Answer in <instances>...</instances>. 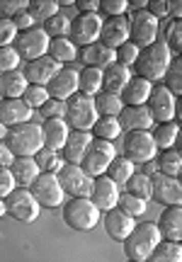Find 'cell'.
Here are the masks:
<instances>
[{"label":"cell","mask_w":182,"mask_h":262,"mask_svg":"<svg viewBox=\"0 0 182 262\" xmlns=\"http://www.w3.org/2000/svg\"><path fill=\"white\" fill-rule=\"evenodd\" d=\"M63 206V221L73 231H90L100 224V209H97L87 196H71Z\"/></svg>","instance_id":"8992f818"},{"label":"cell","mask_w":182,"mask_h":262,"mask_svg":"<svg viewBox=\"0 0 182 262\" xmlns=\"http://www.w3.org/2000/svg\"><path fill=\"white\" fill-rule=\"evenodd\" d=\"M78 93V71L76 68H58L54 78L47 83V95L51 100H58V102H66L71 95Z\"/></svg>","instance_id":"2e32d148"},{"label":"cell","mask_w":182,"mask_h":262,"mask_svg":"<svg viewBox=\"0 0 182 262\" xmlns=\"http://www.w3.org/2000/svg\"><path fill=\"white\" fill-rule=\"evenodd\" d=\"M5 211H8L15 221H19V224H34L39 219L41 206L37 204L34 196L29 194V189L15 187L8 196H5Z\"/></svg>","instance_id":"ba28073f"},{"label":"cell","mask_w":182,"mask_h":262,"mask_svg":"<svg viewBox=\"0 0 182 262\" xmlns=\"http://www.w3.org/2000/svg\"><path fill=\"white\" fill-rule=\"evenodd\" d=\"M100 90H102V71L83 66V71H78V93L95 97Z\"/></svg>","instance_id":"d6a6232c"},{"label":"cell","mask_w":182,"mask_h":262,"mask_svg":"<svg viewBox=\"0 0 182 262\" xmlns=\"http://www.w3.org/2000/svg\"><path fill=\"white\" fill-rule=\"evenodd\" d=\"M39 126H41V143H44V148L61 153V148H63V143L68 139V131H71L68 124L63 119H47Z\"/></svg>","instance_id":"d4e9b609"},{"label":"cell","mask_w":182,"mask_h":262,"mask_svg":"<svg viewBox=\"0 0 182 262\" xmlns=\"http://www.w3.org/2000/svg\"><path fill=\"white\" fill-rule=\"evenodd\" d=\"M8 170H10V175H12V180H15V185H17V187H25V189H27L39 175V165L34 163V158H15Z\"/></svg>","instance_id":"f1b7e54d"},{"label":"cell","mask_w":182,"mask_h":262,"mask_svg":"<svg viewBox=\"0 0 182 262\" xmlns=\"http://www.w3.org/2000/svg\"><path fill=\"white\" fill-rule=\"evenodd\" d=\"M41 114H44V119H63V112H66V104L58 102V100H51L49 97L47 102L39 107Z\"/></svg>","instance_id":"f907efd6"},{"label":"cell","mask_w":182,"mask_h":262,"mask_svg":"<svg viewBox=\"0 0 182 262\" xmlns=\"http://www.w3.org/2000/svg\"><path fill=\"white\" fill-rule=\"evenodd\" d=\"M129 262H139V260H129Z\"/></svg>","instance_id":"e7e4bbea"},{"label":"cell","mask_w":182,"mask_h":262,"mask_svg":"<svg viewBox=\"0 0 182 262\" xmlns=\"http://www.w3.org/2000/svg\"><path fill=\"white\" fill-rule=\"evenodd\" d=\"M78 56H80V61H83L85 68H100V71H105L107 66L115 63V51L102 47L100 41L90 44V47H83L78 51Z\"/></svg>","instance_id":"4316f807"},{"label":"cell","mask_w":182,"mask_h":262,"mask_svg":"<svg viewBox=\"0 0 182 262\" xmlns=\"http://www.w3.org/2000/svg\"><path fill=\"white\" fill-rule=\"evenodd\" d=\"M19 100L27 104L29 110H37V107H41V104L49 100L47 88H44V85H27V90L22 93V97H19Z\"/></svg>","instance_id":"bcb514c9"},{"label":"cell","mask_w":182,"mask_h":262,"mask_svg":"<svg viewBox=\"0 0 182 262\" xmlns=\"http://www.w3.org/2000/svg\"><path fill=\"white\" fill-rule=\"evenodd\" d=\"M58 68H61V66L51 56H39V58H34V61H27L25 68H19V71L27 78L29 85H44V88H47V83L54 78V73H56Z\"/></svg>","instance_id":"d6986e66"},{"label":"cell","mask_w":182,"mask_h":262,"mask_svg":"<svg viewBox=\"0 0 182 262\" xmlns=\"http://www.w3.org/2000/svg\"><path fill=\"white\" fill-rule=\"evenodd\" d=\"M122 141L117 148V156H124L126 160L131 163H151L155 158L158 148L153 146V139H151V131H122L119 134Z\"/></svg>","instance_id":"3957f363"},{"label":"cell","mask_w":182,"mask_h":262,"mask_svg":"<svg viewBox=\"0 0 182 262\" xmlns=\"http://www.w3.org/2000/svg\"><path fill=\"white\" fill-rule=\"evenodd\" d=\"M115 156H117V148L112 141L93 139L78 168L83 170L87 178H100V175L107 172V168H109V163L115 160Z\"/></svg>","instance_id":"52a82bcc"},{"label":"cell","mask_w":182,"mask_h":262,"mask_svg":"<svg viewBox=\"0 0 182 262\" xmlns=\"http://www.w3.org/2000/svg\"><path fill=\"white\" fill-rule=\"evenodd\" d=\"M158 39L165 44V49L170 54H180L182 49V19H170L161 32H158Z\"/></svg>","instance_id":"e575fe53"},{"label":"cell","mask_w":182,"mask_h":262,"mask_svg":"<svg viewBox=\"0 0 182 262\" xmlns=\"http://www.w3.org/2000/svg\"><path fill=\"white\" fill-rule=\"evenodd\" d=\"M182 170V158L180 153L175 148H168L161 153V158H158V172L161 175H168V178H177Z\"/></svg>","instance_id":"ab89813d"},{"label":"cell","mask_w":182,"mask_h":262,"mask_svg":"<svg viewBox=\"0 0 182 262\" xmlns=\"http://www.w3.org/2000/svg\"><path fill=\"white\" fill-rule=\"evenodd\" d=\"M17 37V29L10 17H0V47H12V41Z\"/></svg>","instance_id":"816d5d0a"},{"label":"cell","mask_w":182,"mask_h":262,"mask_svg":"<svg viewBox=\"0 0 182 262\" xmlns=\"http://www.w3.org/2000/svg\"><path fill=\"white\" fill-rule=\"evenodd\" d=\"M161 241H163V238H161V231H158V226H155V224H148V221H144V224H136L134 231L126 235L124 253H126V257H129V260L144 262L146 257L151 255V250H153Z\"/></svg>","instance_id":"277c9868"},{"label":"cell","mask_w":182,"mask_h":262,"mask_svg":"<svg viewBox=\"0 0 182 262\" xmlns=\"http://www.w3.org/2000/svg\"><path fill=\"white\" fill-rule=\"evenodd\" d=\"M27 78L22 75L19 68L3 73L0 75V100H19L22 93L27 90Z\"/></svg>","instance_id":"83f0119b"},{"label":"cell","mask_w":182,"mask_h":262,"mask_svg":"<svg viewBox=\"0 0 182 262\" xmlns=\"http://www.w3.org/2000/svg\"><path fill=\"white\" fill-rule=\"evenodd\" d=\"M105 231L107 235L112 238V241H119V243H124L126 241V235L134 231V226L136 221L131 219V216H126L124 211H119V209H109V211H105Z\"/></svg>","instance_id":"ffe728a7"},{"label":"cell","mask_w":182,"mask_h":262,"mask_svg":"<svg viewBox=\"0 0 182 262\" xmlns=\"http://www.w3.org/2000/svg\"><path fill=\"white\" fill-rule=\"evenodd\" d=\"M97 41L102 47L112 49V51H117L122 44H126L129 41V17L122 15V17L102 19V29H100V39Z\"/></svg>","instance_id":"e0dca14e"},{"label":"cell","mask_w":182,"mask_h":262,"mask_svg":"<svg viewBox=\"0 0 182 262\" xmlns=\"http://www.w3.org/2000/svg\"><path fill=\"white\" fill-rule=\"evenodd\" d=\"M144 262H182V245L170 243V241H161Z\"/></svg>","instance_id":"8d00e7d4"},{"label":"cell","mask_w":182,"mask_h":262,"mask_svg":"<svg viewBox=\"0 0 182 262\" xmlns=\"http://www.w3.org/2000/svg\"><path fill=\"white\" fill-rule=\"evenodd\" d=\"M155 226H158L163 241L180 243L182 241V209L180 206H165L163 214H161V221Z\"/></svg>","instance_id":"603a6c76"},{"label":"cell","mask_w":182,"mask_h":262,"mask_svg":"<svg viewBox=\"0 0 182 262\" xmlns=\"http://www.w3.org/2000/svg\"><path fill=\"white\" fill-rule=\"evenodd\" d=\"M12 49L17 51L19 58L34 61V58H39V56H47L49 37L44 34V29H39V27L25 29V32H17V37L12 41Z\"/></svg>","instance_id":"4fadbf2b"},{"label":"cell","mask_w":182,"mask_h":262,"mask_svg":"<svg viewBox=\"0 0 182 262\" xmlns=\"http://www.w3.org/2000/svg\"><path fill=\"white\" fill-rule=\"evenodd\" d=\"M15 187H17V185H15V180H12V175H10V170L0 168V199H5Z\"/></svg>","instance_id":"9f6ffc18"},{"label":"cell","mask_w":182,"mask_h":262,"mask_svg":"<svg viewBox=\"0 0 182 262\" xmlns=\"http://www.w3.org/2000/svg\"><path fill=\"white\" fill-rule=\"evenodd\" d=\"M87 199L100 209V211H109L117 206V199H119V187H117L107 175H100V178H93V187H90V194Z\"/></svg>","instance_id":"ac0fdd59"},{"label":"cell","mask_w":182,"mask_h":262,"mask_svg":"<svg viewBox=\"0 0 182 262\" xmlns=\"http://www.w3.org/2000/svg\"><path fill=\"white\" fill-rule=\"evenodd\" d=\"M90 141H93L90 131H68V139H66V143H63V148H61L63 163H68V165H80V160L85 156Z\"/></svg>","instance_id":"7402d4cb"},{"label":"cell","mask_w":182,"mask_h":262,"mask_svg":"<svg viewBox=\"0 0 182 262\" xmlns=\"http://www.w3.org/2000/svg\"><path fill=\"white\" fill-rule=\"evenodd\" d=\"M177 134H180V126H177V122L153 124V129H151V139H153V146H155V148L168 150V148H173V146H175Z\"/></svg>","instance_id":"1f68e13d"},{"label":"cell","mask_w":182,"mask_h":262,"mask_svg":"<svg viewBox=\"0 0 182 262\" xmlns=\"http://www.w3.org/2000/svg\"><path fill=\"white\" fill-rule=\"evenodd\" d=\"M168 15H173V19H180V15H182V3H177V0H170V3H168Z\"/></svg>","instance_id":"91938a15"},{"label":"cell","mask_w":182,"mask_h":262,"mask_svg":"<svg viewBox=\"0 0 182 262\" xmlns=\"http://www.w3.org/2000/svg\"><path fill=\"white\" fill-rule=\"evenodd\" d=\"M117 209H119V211H124L126 216L136 219V216H141V214L146 211V202H144V199H139V196L126 194V192H119V199H117Z\"/></svg>","instance_id":"7bdbcfd3"},{"label":"cell","mask_w":182,"mask_h":262,"mask_svg":"<svg viewBox=\"0 0 182 262\" xmlns=\"http://www.w3.org/2000/svg\"><path fill=\"white\" fill-rule=\"evenodd\" d=\"M124 192L126 194H131V196H139V199H144V202H148V199H151V175L134 172L131 178L126 180Z\"/></svg>","instance_id":"74e56055"},{"label":"cell","mask_w":182,"mask_h":262,"mask_svg":"<svg viewBox=\"0 0 182 262\" xmlns=\"http://www.w3.org/2000/svg\"><path fill=\"white\" fill-rule=\"evenodd\" d=\"M151 196H153L158 204L180 206L182 204V185H180V180L155 172L153 178H151Z\"/></svg>","instance_id":"9a60e30c"},{"label":"cell","mask_w":182,"mask_h":262,"mask_svg":"<svg viewBox=\"0 0 182 262\" xmlns=\"http://www.w3.org/2000/svg\"><path fill=\"white\" fill-rule=\"evenodd\" d=\"M68 27H71V19L66 17V15H61V12H56V15H51L49 19H44V34H47L49 39H56V37H68Z\"/></svg>","instance_id":"b9f144b4"},{"label":"cell","mask_w":182,"mask_h":262,"mask_svg":"<svg viewBox=\"0 0 182 262\" xmlns=\"http://www.w3.org/2000/svg\"><path fill=\"white\" fill-rule=\"evenodd\" d=\"M12 160H15V156L8 150L5 143H0V168H10V165H12Z\"/></svg>","instance_id":"680465c9"},{"label":"cell","mask_w":182,"mask_h":262,"mask_svg":"<svg viewBox=\"0 0 182 262\" xmlns=\"http://www.w3.org/2000/svg\"><path fill=\"white\" fill-rule=\"evenodd\" d=\"M66 112H63V122L68 124L71 131H90L97 122V112L93 97H87L83 93L71 95L66 102Z\"/></svg>","instance_id":"5b68a950"},{"label":"cell","mask_w":182,"mask_h":262,"mask_svg":"<svg viewBox=\"0 0 182 262\" xmlns=\"http://www.w3.org/2000/svg\"><path fill=\"white\" fill-rule=\"evenodd\" d=\"M5 214H8V211H5V199H0V219H3Z\"/></svg>","instance_id":"be15d7a7"},{"label":"cell","mask_w":182,"mask_h":262,"mask_svg":"<svg viewBox=\"0 0 182 262\" xmlns=\"http://www.w3.org/2000/svg\"><path fill=\"white\" fill-rule=\"evenodd\" d=\"M105 175L115 182L117 187H124L126 180L134 175V163H131V160H126L124 156H115V160L109 163V168H107Z\"/></svg>","instance_id":"d590c367"},{"label":"cell","mask_w":182,"mask_h":262,"mask_svg":"<svg viewBox=\"0 0 182 262\" xmlns=\"http://www.w3.org/2000/svg\"><path fill=\"white\" fill-rule=\"evenodd\" d=\"M146 12L153 15L158 22L168 17V0H146Z\"/></svg>","instance_id":"f5cc1de1"},{"label":"cell","mask_w":182,"mask_h":262,"mask_svg":"<svg viewBox=\"0 0 182 262\" xmlns=\"http://www.w3.org/2000/svg\"><path fill=\"white\" fill-rule=\"evenodd\" d=\"M129 8H139V10H146V0H134V3H129Z\"/></svg>","instance_id":"94428289"},{"label":"cell","mask_w":182,"mask_h":262,"mask_svg":"<svg viewBox=\"0 0 182 262\" xmlns=\"http://www.w3.org/2000/svg\"><path fill=\"white\" fill-rule=\"evenodd\" d=\"M27 122H32V110L22 100H0V124L10 129Z\"/></svg>","instance_id":"484cf974"},{"label":"cell","mask_w":182,"mask_h":262,"mask_svg":"<svg viewBox=\"0 0 182 262\" xmlns=\"http://www.w3.org/2000/svg\"><path fill=\"white\" fill-rule=\"evenodd\" d=\"M47 56H51L58 66H61V63H71V61H76V58H78V47L68 37L49 39Z\"/></svg>","instance_id":"4dcf8cb0"},{"label":"cell","mask_w":182,"mask_h":262,"mask_svg":"<svg viewBox=\"0 0 182 262\" xmlns=\"http://www.w3.org/2000/svg\"><path fill=\"white\" fill-rule=\"evenodd\" d=\"M93 104H95L97 117H119L122 107H124L122 100H119V95L105 93V90H100V93L93 97Z\"/></svg>","instance_id":"836d02e7"},{"label":"cell","mask_w":182,"mask_h":262,"mask_svg":"<svg viewBox=\"0 0 182 262\" xmlns=\"http://www.w3.org/2000/svg\"><path fill=\"white\" fill-rule=\"evenodd\" d=\"M19 61H22V58L17 56V51L12 47H0V75L19 68Z\"/></svg>","instance_id":"c3c4849f"},{"label":"cell","mask_w":182,"mask_h":262,"mask_svg":"<svg viewBox=\"0 0 182 262\" xmlns=\"http://www.w3.org/2000/svg\"><path fill=\"white\" fill-rule=\"evenodd\" d=\"M10 19H12V25H15V29H17V32H25V29L34 27V17L29 15L27 10H19V12H15Z\"/></svg>","instance_id":"11a10c76"},{"label":"cell","mask_w":182,"mask_h":262,"mask_svg":"<svg viewBox=\"0 0 182 262\" xmlns=\"http://www.w3.org/2000/svg\"><path fill=\"white\" fill-rule=\"evenodd\" d=\"M151 88H153V85L148 83V80L139 78V75H131V78H129V83L122 88L119 100H122L124 107H141V104H146V100H148Z\"/></svg>","instance_id":"cb8c5ba5"},{"label":"cell","mask_w":182,"mask_h":262,"mask_svg":"<svg viewBox=\"0 0 182 262\" xmlns=\"http://www.w3.org/2000/svg\"><path fill=\"white\" fill-rule=\"evenodd\" d=\"M3 143L8 146V150L15 158H34L39 150L44 148V143H41V126L34 122L10 126Z\"/></svg>","instance_id":"7a4b0ae2"},{"label":"cell","mask_w":182,"mask_h":262,"mask_svg":"<svg viewBox=\"0 0 182 262\" xmlns=\"http://www.w3.org/2000/svg\"><path fill=\"white\" fill-rule=\"evenodd\" d=\"M19 10H27V0H0V15L12 17Z\"/></svg>","instance_id":"db71d44e"},{"label":"cell","mask_w":182,"mask_h":262,"mask_svg":"<svg viewBox=\"0 0 182 262\" xmlns=\"http://www.w3.org/2000/svg\"><path fill=\"white\" fill-rule=\"evenodd\" d=\"M29 194L37 199L39 206H49V209H54V206H61L63 204V189L58 185L56 180V172H39L37 180L29 185Z\"/></svg>","instance_id":"30bf717a"},{"label":"cell","mask_w":182,"mask_h":262,"mask_svg":"<svg viewBox=\"0 0 182 262\" xmlns=\"http://www.w3.org/2000/svg\"><path fill=\"white\" fill-rule=\"evenodd\" d=\"M117 122H119L122 131H151L153 129V119H151V114L146 110V104H141V107H122Z\"/></svg>","instance_id":"44dd1931"},{"label":"cell","mask_w":182,"mask_h":262,"mask_svg":"<svg viewBox=\"0 0 182 262\" xmlns=\"http://www.w3.org/2000/svg\"><path fill=\"white\" fill-rule=\"evenodd\" d=\"M173 61V54L165 49V44L158 39L153 44H148V47L139 49V56L134 61V71L139 78H144L148 83L153 85L158 80H163L165 71H168V66Z\"/></svg>","instance_id":"6da1fadb"},{"label":"cell","mask_w":182,"mask_h":262,"mask_svg":"<svg viewBox=\"0 0 182 262\" xmlns=\"http://www.w3.org/2000/svg\"><path fill=\"white\" fill-rule=\"evenodd\" d=\"M27 12L34 19H49L58 12L56 0H27Z\"/></svg>","instance_id":"f6af8a7d"},{"label":"cell","mask_w":182,"mask_h":262,"mask_svg":"<svg viewBox=\"0 0 182 262\" xmlns=\"http://www.w3.org/2000/svg\"><path fill=\"white\" fill-rule=\"evenodd\" d=\"M100 10L107 17H122L129 10V0H100Z\"/></svg>","instance_id":"681fc988"},{"label":"cell","mask_w":182,"mask_h":262,"mask_svg":"<svg viewBox=\"0 0 182 262\" xmlns=\"http://www.w3.org/2000/svg\"><path fill=\"white\" fill-rule=\"evenodd\" d=\"M177 100L173 93H168L163 85H153L151 95L146 100V110L151 114L153 124H165V122H175V114H177Z\"/></svg>","instance_id":"7c38bea8"},{"label":"cell","mask_w":182,"mask_h":262,"mask_svg":"<svg viewBox=\"0 0 182 262\" xmlns=\"http://www.w3.org/2000/svg\"><path fill=\"white\" fill-rule=\"evenodd\" d=\"M163 88L168 93H173L175 97L182 93V61L180 58H173L170 66H168V71L163 75Z\"/></svg>","instance_id":"60d3db41"},{"label":"cell","mask_w":182,"mask_h":262,"mask_svg":"<svg viewBox=\"0 0 182 262\" xmlns=\"http://www.w3.org/2000/svg\"><path fill=\"white\" fill-rule=\"evenodd\" d=\"M5 136H8V126H5V124H0V143L5 141Z\"/></svg>","instance_id":"6125c7cd"},{"label":"cell","mask_w":182,"mask_h":262,"mask_svg":"<svg viewBox=\"0 0 182 262\" xmlns=\"http://www.w3.org/2000/svg\"><path fill=\"white\" fill-rule=\"evenodd\" d=\"M100 29H102V17L93 12V15H76L71 19V27H68V39L76 44L78 49L90 47L100 39Z\"/></svg>","instance_id":"8fae6325"},{"label":"cell","mask_w":182,"mask_h":262,"mask_svg":"<svg viewBox=\"0 0 182 262\" xmlns=\"http://www.w3.org/2000/svg\"><path fill=\"white\" fill-rule=\"evenodd\" d=\"M93 134H95V139H105V141H115L119 139V134H122V126L117 122V117H97L95 126H93Z\"/></svg>","instance_id":"f35d334b"},{"label":"cell","mask_w":182,"mask_h":262,"mask_svg":"<svg viewBox=\"0 0 182 262\" xmlns=\"http://www.w3.org/2000/svg\"><path fill=\"white\" fill-rule=\"evenodd\" d=\"M34 163L39 165V172H58V168L63 165V158L58 156L56 150L41 148L37 156H34Z\"/></svg>","instance_id":"ee69618b"},{"label":"cell","mask_w":182,"mask_h":262,"mask_svg":"<svg viewBox=\"0 0 182 262\" xmlns=\"http://www.w3.org/2000/svg\"><path fill=\"white\" fill-rule=\"evenodd\" d=\"M136 56H139V47H134L131 41H126V44H122V47L115 51V63L131 68L134 61H136Z\"/></svg>","instance_id":"7dc6e473"},{"label":"cell","mask_w":182,"mask_h":262,"mask_svg":"<svg viewBox=\"0 0 182 262\" xmlns=\"http://www.w3.org/2000/svg\"><path fill=\"white\" fill-rule=\"evenodd\" d=\"M73 5L78 8V15H93V12L100 10V3H97V0H76Z\"/></svg>","instance_id":"6f0895ef"},{"label":"cell","mask_w":182,"mask_h":262,"mask_svg":"<svg viewBox=\"0 0 182 262\" xmlns=\"http://www.w3.org/2000/svg\"><path fill=\"white\" fill-rule=\"evenodd\" d=\"M56 180L61 185V189H63V194L68 196H87L90 187H93V178H87L78 165H68V163H63L58 168Z\"/></svg>","instance_id":"5bb4252c"},{"label":"cell","mask_w":182,"mask_h":262,"mask_svg":"<svg viewBox=\"0 0 182 262\" xmlns=\"http://www.w3.org/2000/svg\"><path fill=\"white\" fill-rule=\"evenodd\" d=\"M158 32H161V22L146 10H136L129 19V41L139 49L158 41Z\"/></svg>","instance_id":"9c48e42d"},{"label":"cell","mask_w":182,"mask_h":262,"mask_svg":"<svg viewBox=\"0 0 182 262\" xmlns=\"http://www.w3.org/2000/svg\"><path fill=\"white\" fill-rule=\"evenodd\" d=\"M129 78H131V68L119 66V63L107 66L105 71H102V90H105V93L119 95L122 93V88L129 83Z\"/></svg>","instance_id":"f546056e"}]
</instances>
